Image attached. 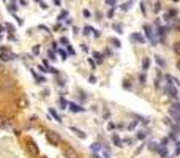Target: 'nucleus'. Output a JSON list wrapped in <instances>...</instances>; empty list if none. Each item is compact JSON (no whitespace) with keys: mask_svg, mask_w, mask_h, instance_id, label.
<instances>
[{"mask_svg":"<svg viewBox=\"0 0 180 158\" xmlns=\"http://www.w3.org/2000/svg\"><path fill=\"white\" fill-rule=\"evenodd\" d=\"M46 139H47V142H49L51 146H59L60 144V136L57 133H54V131H47L46 133Z\"/></svg>","mask_w":180,"mask_h":158,"instance_id":"obj_1","label":"nucleus"},{"mask_svg":"<svg viewBox=\"0 0 180 158\" xmlns=\"http://www.w3.org/2000/svg\"><path fill=\"white\" fill-rule=\"evenodd\" d=\"M27 149H29L30 155H33V156H38V155H40V149H38V146H37V144L33 142L32 139L27 141Z\"/></svg>","mask_w":180,"mask_h":158,"instance_id":"obj_2","label":"nucleus"},{"mask_svg":"<svg viewBox=\"0 0 180 158\" xmlns=\"http://www.w3.org/2000/svg\"><path fill=\"white\" fill-rule=\"evenodd\" d=\"M14 87H16V82L13 79H5V81H2V84H0L2 90H13Z\"/></svg>","mask_w":180,"mask_h":158,"instance_id":"obj_3","label":"nucleus"},{"mask_svg":"<svg viewBox=\"0 0 180 158\" xmlns=\"http://www.w3.org/2000/svg\"><path fill=\"white\" fill-rule=\"evenodd\" d=\"M16 56L13 52H10V49H6V51H0V60L2 62H10V60H13Z\"/></svg>","mask_w":180,"mask_h":158,"instance_id":"obj_4","label":"nucleus"},{"mask_svg":"<svg viewBox=\"0 0 180 158\" xmlns=\"http://www.w3.org/2000/svg\"><path fill=\"white\" fill-rule=\"evenodd\" d=\"M144 32H145V35H147V38L152 41V44L155 46V40H153V32H152V29L149 25H144Z\"/></svg>","mask_w":180,"mask_h":158,"instance_id":"obj_5","label":"nucleus"},{"mask_svg":"<svg viewBox=\"0 0 180 158\" xmlns=\"http://www.w3.org/2000/svg\"><path fill=\"white\" fill-rule=\"evenodd\" d=\"M65 156H66V158H78V153H76L74 149L68 147V149H65Z\"/></svg>","mask_w":180,"mask_h":158,"instance_id":"obj_6","label":"nucleus"},{"mask_svg":"<svg viewBox=\"0 0 180 158\" xmlns=\"http://www.w3.org/2000/svg\"><path fill=\"white\" fill-rule=\"evenodd\" d=\"M169 114H171V117L174 119L175 123H180V112H178V111H175V109H172V108H171Z\"/></svg>","mask_w":180,"mask_h":158,"instance_id":"obj_7","label":"nucleus"},{"mask_svg":"<svg viewBox=\"0 0 180 158\" xmlns=\"http://www.w3.org/2000/svg\"><path fill=\"white\" fill-rule=\"evenodd\" d=\"M11 123V120L8 117H5V115H0V128H5V127H8Z\"/></svg>","mask_w":180,"mask_h":158,"instance_id":"obj_8","label":"nucleus"},{"mask_svg":"<svg viewBox=\"0 0 180 158\" xmlns=\"http://www.w3.org/2000/svg\"><path fill=\"white\" fill-rule=\"evenodd\" d=\"M71 131L78 136V138H81V139H85L87 138V134L84 133V131H81V130H78V128H74V127H71Z\"/></svg>","mask_w":180,"mask_h":158,"instance_id":"obj_9","label":"nucleus"},{"mask_svg":"<svg viewBox=\"0 0 180 158\" xmlns=\"http://www.w3.org/2000/svg\"><path fill=\"white\" fill-rule=\"evenodd\" d=\"M68 106H70V109H71L73 112H84V108L74 105V103H68Z\"/></svg>","mask_w":180,"mask_h":158,"instance_id":"obj_10","label":"nucleus"},{"mask_svg":"<svg viewBox=\"0 0 180 158\" xmlns=\"http://www.w3.org/2000/svg\"><path fill=\"white\" fill-rule=\"evenodd\" d=\"M27 105H29V101H27V98L25 97H21L19 100H18V108H27Z\"/></svg>","mask_w":180,"mask_h":158,"instance_id":"obj_11","label":"nucleus"},{"mask_svg":"<svg viewBox=\"0 0 180 158\" xmlns=\"http://www.w3.org/2000/svg\"><path fill=\"white\" fill-rule=\"evenodd\" d=\"M156 152L160 153L163 158H166V156H168V149H166V146H160V147L156 149Z\"/></svg>","mask_w":180,"mask_h":158,"instance_id":"obj_12","label":"nucleus"},{"mask_svg":"<svg viewBox=\"0 0 180 158\" xmlns=\"http://www.w3.org/2000/svg\"><path fill=\"white\" fill-rule=\"evenodd\" d=\"M177 13H178V11H177L175 8H172V10H169L168 15L164 16V19H166V21H171V18H175V16H177Z\"/></svg>","mask_w":180,"mask_h":158,"instance_id":"obj_13","label":"nucleus"},{"mask_svg":"<svg viewBox=\"0 0 180 158\" xmlns=\"http://www.w3.org/2000/svg\"><path fill=\"white\" fill-rule=\"evenodd\" d=\"M172 29H174V32H180V19L178 18H174V21H172Z\"/></svg>","mask_w":180,"mask_h":158,"instance_id":"obj_14","label":"nucleus"},{"mask_svg":"<svg viewBox=\"0 0 180 158\" xmlns=\"http://www.w3.org/2000/svg\"><path fill=\"white\" fill-rule=\"evenodd\" d=\"M149 68H150V59H149V57H145V59L142 60V70H144V71H147Z\"/></svg>","mask_w":180,"mask_h":158,"instance_id":"obj_15","label":"nucleus"},{"mask_svg":"<svg viewBox=\"0 0 180 158\" xmlns=\"http://www.w3.org/2000/svg\"><path fill=\"white\" fill-rule=\"evenodd\" d=\"M112 141H114V144H115L117 147H122V146H123L122 139H120V138H119V136H117V134H112Z\"/></svg>","mask_w":180,"mask_h":158,"instance_id":"obj_16","label":"nucleus"},{"mask_svg":"<svg viewBox=\"0 0 180 158\" xmlns=\"http://www.w3.org/2000/svg\"><path fill=\"white\" fill-rule=\"evenodd\" d=\"M172 49H174V52L177 56H180V41H175V43L172 44Z\"/></svg>","mask_w":180,"mask_h":158,"instance_id":"obj_17","label":"nucleus"},{"mask_svg":"<svg viewBox=\"0 0 180 158\" xmlns=\"http://www.w3.org/2000/svg\"><path fill=\"white\" fill-rule=\"evenodd\" d=\"M49 112H51V115H52V117H54L55 120H57V122H62V119H60V115H59L57 112H55V109H52V108H51V109H49Z\"/></svg>","mask_w":180,"mask_h":158,"instance_id":"obj_18","label":"nucleus"},{"mask_svg":"<svg viewBox=\"0 0 180 158\" xmlns=\"http://www.w3.org/2000/svg\"><path fill=\"white\" fill-rule=\"evenodd\" d=\"M131 38H133V40H136V41H139V43H144V37L142 35H139V33H134V35H131Z\"/></svg>","mask_w":180,"mask_h":158,"instance_id":"obj_19","label":"nucleus"},{"mask_svg":"<svg viewBox=\"0 0 180 158\" xmlns=\"http://www.w3.org/2000/svg\"><path fill=\"white\" fill-rule=\"evenodd\" d=\"M131 5H133V0H130V2H127V3H123V5L120 6V8H122L123 11H128V10H130V6H131Z\"/></svg>","mask_w":180,"mask_h":158,"instance_id":"obj_20","label":"nucleus"},{"mask_svg":"<svg viewBox=\"0 0 180 158\" xmlns=\"http://www.w3.org/2000/svg\"><path fill=\"white\" fill-rule=\"evenodd\" d=\"M168 92H169V95H171L172 98H177V95H178V93H177V90H175L174 87H169V89H168Z\"/></svg>","mask_w":180,"mask_h":158,"instance_id":"obj_21","label":"nucleus"},{"mask_svg":"<svg viewBox=\"0 0 180 158\" xmlns=\"http://www.w3.org/2000/svg\"><path fill=\"white\" fill-rule=\"evenodd\" d=\"M93 57L96 59V62H98V63H101V62H103V56H101L100 52H93Z\"/></svg>","mask_w":180,"mask_h":158,"instance_id":"obj_22","label":"nucleus"},{"mask_svg":"<svg viewBox=\"0 0 180 158\" xmlns=\"http://www.w3.org/2000/svg\"><path fill=\"white\" fill-rule=\"evenodd\" d=\"M93 150V152H96V150H100L101 149V144H98V142H95V144H92V147H90Z\"/></svg>","mask_w":180,"mask_h":158,"instance_id":"obj_23","label":"nucleus"},{"mask_svg":"<svg viewBox=\"0 0 180 158\" xmlns=\"http://www.w3.org/2000/svg\"><path fill=\"white\" fill-rule=\"evenodd\" d=\"M112 27H114V30H115L117 33H123V32H122V25H119V24H114Z\"/></svg>","mask_w":180,"mask_h":158,"instance_id":"obj_24","label":"nucleus"},{"mask_svg":"<svg viewBox=\"0 0 180 158\" xmlns=\"http://www.w3.org/2000/svg\"><path fill=\"white\" fill-rule=\"evenodd\" d=\"M155 60H156V63L160 65V66H164V65H166V63H164V60H163L161 57H155Z\"/></svg>","mask_w":180,"mask_h":158,"instance_id":"obj_25","label":"nucleus"},{"mask_svg":"<svg viewBox=\"0 0 180 158\" xmlns=\"http://www.w3.org/2000/svg\"><path fill=\"white\" fill-rule=\"evenodd\" d=\"M145 136H147V134H145V131H141V133L136 134V138L137 139H145Z\"/></svg>","mask_w":180,"mask_h":158,"instance_id":"obj_26","label":"nucleus"},{"mask_svg":"<svg viewBox=\"0 0 180 158\" xmlns=\"http://www.w3.org/2000/svg\"><path fill=\"white\" fill-rule=\"evenodd\" d=\"M111 41H112V44H114L115 47H120V41H119V40H117V38H112V40H111Z\"/></svg>","mask_w":180,"mask_h":158,"instance_id":"obj_27","label":"nucleus"},{"mask_svg":"<svg viewBox=\"0 0 180 158\" xmlns=\"http://www.w3.org/2000/svg\"><path fill=\"white\" fill-rule=\"evenodd\" d=\"M57 51H59V54L62 56V59H63V60H66V52H65L63 49H57Z\"/></svg>","mask_w":180,"mask_h":158,"instance_id":"obj_28","label":"nucleus"},{"mask_svg":"<svg viewBox=\"0 0 180 158\" xmlns=\"http://www.w3.org/2000/svg\"><path fill=\"white\" fill-rule=\"evenodd\" d=\"M59 101H60V106H62V109H65V108H66V106H68V105H66V101H65V100H63V98H60V100H59Z\"/></svg>","mask_w":180,"mask_h":158,"instance_id":"obj_29","label":"nucleus"},{"mask_svg":"<svg viewBox=\"0 0 180 158\" xmlns=\"http://www.w3.org/2000/svg\"><path fill=\"white\" fill-rule=\"evenodd\" d=\"M66 16H68V11H62L60 15H59V19L62 21V19H63V18H66Z\"/></svg>","mask_w":180,"mask_h":158,"instance_id":"obj_30","label":"nucleus"},{"mask_svg":"<svg viewBox=\"0 0 180 158\" xmlns=\"http://www.w3.org/2000/svg\"><path fill=\"white\" fill-rule=\"evenodd\" d=\"M47 56H49V59H51V60H54V59H55V54H54V49H51L49 52H47Z\"/></svg>","mask_w":180,"mask_h":158,"instance_id":"obj_31","label":"nucleus"},{"mask_svg":"<svg viewBox=\"0 0 180 158\" xmlns=\"http://www.w3.org/2000/svg\"><path fill=\"white\" fill-rule=\"evenodd\" d=\"M139 81H141V84H145V74L144 73L139 74Z\"/></svg>","mask_w":180,"mask_h":158,"instance_id":"obj_32","label":"nucleus"},{"mask_svg":"<svg viewBox=\"0 0 180 158\" xmlns=\"http://www.w3.org/2000/svg\"><path fill=\"white\" fill-rule=\"evenodd\" d=\"M136 125H137V122L134 120V122H131L130 125H128V128H130V130H134V128H136Z\"/></svg>","mask_w":180,"mask_h":158,"instance_id":"obj_33","label":"nucleus"},{"mask_svg":"<svg viewBox=\"0 0 180 158\" xmlns=\"http://www.w3.org/2000/svg\"><path fill=\"white\" fill-rule=\"evenodd\" d=\"M90 32H93V29H92V27H88V25H87L85 29H84V33H85V35H88Z\"/></svg>","mask_w":180,"mask_h":158,"instance_id":"obj_34","label":"nucleus"},{"mask_svg":"<svg viewBox=\"0 0 180 158\" xmlns=\"http://www.w3.org/2000/svg\"><path fill=\"white\" fill-rule=\"evenodd\" d=\"M5 27H6V29H8L10 32H14V27H13L11 24H5Z\"/></svg>","mask_w":180,"mask_h":158,"instance_id":"obj_35","label":"nucleus"},{"mask_svg":"<svg viewBox=\"0 0 180 158\" xmlns=\"http://www.w3.org/2000/svg\"><path fill=\"white\" fill-rule=\"evenodd\" d=\"M66 47H68V52H70V54H71V56H74V54H76V52H74V49H73V47H71L70 44H68Z\"/></svg>","mask_w":180,"mask_h":158,"instance_id":"obj_36","label":"nucleus"},{"mask_svg":"<svg viewBox=\"0 0 180 158\" xmlns=\"http://www.w3.org/2000/svg\"><path fill=\"white\" fill-rule=\"evenodd\" d=\"M172 109H175V111H178V112H180V103H175V105L172 106Z\"/></svg>","mask_w":180,"mask_h":158,"instance_id":"obj_37","label":"nucleus"},{"mask_svg":"<svg viewBox=\"0 0 180 158\" xmlns=\"http://www.w3.org/2000/svg\"><path fill=\"white\" fill-rule=\"evenodd\" d=\"M160 8H161V3L158 2V3L155 5V13H158V11H160Z\"/></svg>","mask_w":180,"mask_h":158,"instance_id":"obj_38","label":"nucleus"},{"mask_svg":"<svg viewBox=\"0 0 180 158\" xmlns=\"http://www.w3.org/2000/svg\"><path fill=\"white\" fill-rule=\"evenodd\" d=\"M112 16H114V8H111L109 13H108V18H112Z\"/></svg>","mask_w":180,"mask_h":158,"instance_id":"obj_39","label":"nucleus"},{"mask_svg":"<svg viewBox=\"0 0 180 158\" xmlns=\"http://www.w3.org/2000/svg\"><path fill=\"white\" fill-rule=\"evenodd\" d=\"M60 43H63V44H66V46H68V40L63 37V38H60Z\"/></svg>","mask_w":180,"mask_h":158,"instance_id":"obj_40","label":"nucleus"},{"mask_svg":"<svg viewBox=\"0 0 180 158\" xmlns=\"http://www.w3.org/2000/svg\"><path fill=\"white\" fill-rule=\"evenodd\" d=\"M180 153V141L177 142V150H175V155H178Z\"/></svg>","mask_w":180,"mask_h":158,"instance_id":"obj_41","label":"nucleus"},{"mask_svg":"<svg viewBox=\"0 0 180 158\" xmlns=\"http://www.w3.org/2000/svg\"><path fill=\"white\" fill-rule=\"evenodd\" d=\"M108 5H115V0H106Z\"/></svg>","mask_w":180,"mask_h":158,"instance_id":"obj_42","label":"nucleus"},{"mask_svg":"<svg viewBox=\"0 0 180 158\" xmlns=\"http://www.w3.org/2000/svg\"><path fill=\"white\" fill-rule=\"evenodd\" d=\"M88 63H90V65H92V68H95V62H93L92 59H88Z\"/></svg>","mask_w":180,"mask_h":158,"instance_id":"obj_43","label":"nucleus"},{"mask_svg":"<svg viewBox=\"0 0 180 158\" xmlns=\"http://www.w3.org/2000/svg\"><path fill=\"white\" fill-rule=\"evenodd\" d=\"M38 51H40V46H35V47H33V52H35V54H38Z\"/></svg>","mask_w":180,"mask_h":158,"instance_id":"obj_44","label":"nucleus"},{"mask_svg":"<svg viewBox=\"0 0 180 158\" xmlns=\"http://www.w3.org/2000/svg\"><path fill=\"white\" fill-rule=\"evenodd\" d=\"M88 81H90V82H92V84H93V82H95L96 79H95V76H90V78H88Z\"/></svg>","mask_w":180,"mask_h":158,"instance_id":"obj_45","label":"nucleus"},{"mask_svg":"<svg viewBox=\"0 0 180 158\" xmlns=\"http://www.w3.org/2000/svg\"><path fill=\"white\" fill-rule=\"evenodd\" d=\"M93 35H95L96 38H98V37H100V32H98V30H93Z\"/></svg>","mask_w":180,"mask_h":158,"instance_id":"obj_46","label":"nucleus"},{"mask_svg":"<svg viewBox=\"0 0 180 158\" xmlns=\"http://www.w3.org/2000/svg\"><path fill=\"white\" fill-rule=\"evenodd\" d=\"M84 16H85V18H88V16H90V11H87V10H84Z\"/></svg>","mask_w":180,"mask_h":158,"instance_id":"obj_47","label":"nucleus"},{"mask_svg":"<svg viewBox=\"0 0 180 158\" xmlns=\"http://www.w3.org/2000/svg\"><path fill=\"white\" fill-rule=\"evenodd\" d=\"M40 6H41L43 10H46V8H47V5H46V3H43V2H41V5H40Z\"/></svg>","mask_w":180,"mask_h":158,"instance_id":"obj_48","label":"nucleus"},{"mask_svg":"<svg viewBox=\"0 0 180 158\" xmlns=\"http://www.w3.org/2000/svg\"><path fill=\"white\" fill-rule=\"evenodd\" d=\"M114 127H115V125H114V123H108V128H109V130H112Z\"/></svg>","mask_w":180,"mask_h":158,"instance_id":"obj_49","label":"nucleus"},{"mask_svg":"<svg viewBox=\"0 0 180 158\" xmlns=\"http://www.w3.org/2000/svg\"><path fill=\"white\" fill-rule=\"evenodd\" d=\"M3 71H5V66H3L2 63H0V73H3Z\"/></svg>","mask_w":180,"mask_h":158,"instance_id":"obj_50","label":"nucleus"},{"mask_svg":"<svg viewBox=\"0 0 180 158\" xmlns=\"http://www.w3.org/2000/svg\"><path fill=\"white\" fill-rule=\"evenodd\" d=\"M123 85H125V89H131V85H130V82H125V84H123Z\"/></svg>","mask_w":180,"mask_h":158,"instance_id":"obj_51","label":"nucleus"},{"mask_svg":"<svg viewBox=\"0 0 180 158\" xmlns=\"http://www.w3.org/2000/svg\"><path fill=\"white\" fill-rule=\"evenodd\" d=\"M54 3L55 5H60V0H54Z\"/></svg>","mask_w":180,"mask_h":158,"instance_id":"obj_52","label":"nucleus"},{"mask_svg":"<svg viewBox=\"0 0 180 158\" xmlns=\"http://www.w3.org/2000/svg\"><path fill=\"white\" fill-rule=\"evenodd\" d=\"M177 70H180V60L177 62Z\"/></svg>","mask_w":180,"mask_h":158,"instance_id":"obj_53","label":"nucleus"},{"mask_svg":"<svg viewBox=\"0 0 180 158\" xmlns=\"http://www.w3.org/2000/svg\"><path fill=\"white\" fill-rule=\"evenodd\" d=\"M3 32V25H0V33H2Z\"/></svg>","mask_w":180,"mask_h":158,"instance_id":"obj_54","label":"nucleus"},{"mask_svg":"<svg viewBox=\"0 0 180 158\" xmlns=\"http://www.w3.org/2000/svg\"><path fill=\"white\" fill-rule=\"evenodd\" d=\"M174 2H178V0H174Z\"/></svg>","mask_w":180,"mask_h":158,"instance_id":"obj_55","label":"nucleus"},{"mask_svg":"<svg viewBox=\"0 0 180 158\" xmlns=\"http://www.w3.org/2000/svg\"><path fill=\"white\" fill-rule=\"evenodd\" d=\"M43 158H47V156H43Z\"/></svg>","mask_w":180,"mask_h":158,"instance_id":"obj_56","label":"nucleus"},{"mask_svg":"<svg viewBox=\"0 0 180 158\" xmlns=\"http://www.w3.org/2000/svg\"><path fill=\"white\" fill-rule=\"evenodd\" d=\"M37 2H40V0H37Z\"/></svg>","mask_w":180,"mask_h":158,"instance_id":"obj_57","label":"nucleus"}]
</instances>
